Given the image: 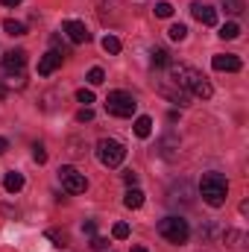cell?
Masks as SVG:
<instances>
[{
	"label": "cell",
	"instance_id": "cell-10",
	"mask_svg": "<svg viewBox=\"0 0 249 252\" xmlns=\"http://www.w3.org/2000/svg\"><path fill=\"white\" fill-rule=\"evenodd\" d=\"M190 12H193V18L199 21V24H205V27H214L217 24V9H211L208 3H190Z\"/></svg>",
	"mask_w": 249,
	"mask_h": 252
},
{
	"label": "cell",
	"instance_id": "cell-4",
	"mask_svg": "<svg viewBox=\"0 0 249 252\" xmlns=\"http://www.w3.org/2000/svg\"><path fill=\"white\" fill-rule=\"evenodd\" d=\"M135 109H138V103H135V97L129 91H109V97H106V112L109 115H115V118H132Z\"/></svg>",
	"mask_w": 249,
	"mask_h": 252
},
{
	"label": "cell",
	"instance_id": "cell-3",
	"mask_svg": "<svg viewBox=\"0 0 249 252\" xmlns=\"http://www.w3.org/2000/svg\"><path fill=\"white\" fill-rule=\"evenodd\" d=\"M97 158L103 167H121L126 158V147L115 138H100L97 141Z\"/></svg>",
	"mask_w": 249,
	"mask_h": 252
},
{
	"label": "cell",
	"instance_id": "cell-20",
	"mask_svg": "<svg viewBox=\"0 0 249 252\" xmlns=\"http://www.w3.org/2000/svg\"><path fill=\"white\" fill-rule=\"evenodd\" d=\"M167 35H170L173 41H185V38H187V27H185V24H173V27L167 30Z\"/></svg>",
	"mask_w": 249,
	"mask_h": 252
},
{
	"label": "cell",
	"instance_id": "cell-9",
	"mask_svg": "<svg viewBox=\"0 0 249 252\" xmlns=\"http://www.w3.org/2000/svg\"><path fill=\"white\" fill-rule=\"evenodd\" d=\"M24 64H27L24 50H9L3 56V73H24Z\"/></svg>",
	"mask_w": 249,
	"mask_h": 252
},
{
	"label": "cell",
	"instance_id": "cell-35",
	"mask_svg": "<svg viewBox=\"0 0 249 252\" xmlns=\"http://www.w3.org/2000/svg\"><path fill=\"white\" fill-rule=\"evenodd\" d=\"M132 252H147L144 247H132Z\"/></svg>",
	"mask_w": 249,
	"mask_h": 252
},
{
	"label": "cell",
	"instance_id": "cell-15",
	"mask_svg": "<svg viewBox=\"0 0 249 252\" xmlns=\"http://www.w3.org/2000/svg\"><path fill=\"white\" fill-rule=\"evenodd\" d=\"M124 205L126 208H141V205H144V190L129 188L126 190V196H124Z\"/></svg>",
	"mask_w": 249,
	"mask_h": 252
},
{
	"label": "cell",
	"instance_id": "cell-12",
	"mask_svg": "<svg viewBox=\"0 0 249 252\" xmlns=\"http://www.w3.org/2000/svg\"><path fill=\"white\" fill-rule=\"evenodd\" d=\"M100 3V18H103V24H118V18H115V12L112 9H118V0H97Z\"/></svg>",
	"mask_w": 249,
	"mask_h": 252
},
{
	"label": "cell",
	"instance_id": "cell-2",
	"mask_svg": "<svg viewBox=\"0 0 249 252\" xmlns=\"http://www.w3.org/2000/svg\"><path fill=\"white\" fill-rule=\"evenodd\" d=\"M199 196H202L211 208L226 205V196H229V182H226V176H220V173H205L202 182H199Z\"/></svg>",
	"mask_w": 249,
	"mask_h": 252
},
{
	"label": "cell",
	"instance_id": "cell-19",
	"mask_svg": "<svg viewBox=\"0 0 249 252\" xmlns=\"http://www.w3.org/2000/svg\"><path fill=\"white\" fill-rule=\"evenodd\" d=\"M3 30H6V35H24V32H27V27H24L21 21H12V18L3 21Z\"/></svg>",
	"mask_w": 249,
	"mask_h": 252
},
{
	"label": "cell",
	"instance_id": "cell-22",
	"mask_svg": "<svg viewBox=\"0 0 249 252\" xmlns=\"http://www.w3.org/2000/svg\"><path fill=\"white\" fill-rule=\"evenodd\" d=\"M156 15H158V18H170V15H173V6H170L167 0H161V3H156Z\"/></svg>",
	"mask_w": 249,
	"mask_h": 252
},
{
	"label": "cell",
	"instance_id": "cell-32",
	"mask_svg": "<svg viewBox=\"0 0 249 252\" xmlns=\"http://www.w3.org/2000/svg\"><path fill=\"white\" fill-rule=\"evenodd\" d=\"M82 232H85V235H94V232H97V223H94V220L82 223Z\"/></svg>",
	"mask_w": 249,
	"mask_h": 252
},
{
	"label": "cell",
	"instance_id": "cell-26",
	"mask_svg": "<svg viewBox=\"0 0 249 252\" xmlns=\"http://www.w3.org/2000/svg\"><path fill=\"white\" fill-rule=\"evenodd\" d=\"M223 6H226V12H232V15L244 12V0H223Z\"/></svg>",
	"mask_w": 249,
	"mask_h": 252
},
{
	"label": "cell",
	"instance_id": "cell-11",
	"mask_svg": "<svg viewBox=\"0 0 249 252\" xmlns=\"http://www.w3.org/2000/svg\"><path fill=\"white\" fill-rule=\"evenodd\" d=\"M211 67H214V70H226V73H238V70H241V59L232 56V53H217V56L211 59Z\"/></svg>",
	"mask_w": 249,
	"mask_h": 252
},
{
	"label": "cell",
	"instance_id": "cell-21",
	"mask_svg": "<svg viewBox=\"0 0 249 252\" xmlns=\"http://www.w3.org/2000/svg\"><path fill=\"white\" fill-rule=\"evenodd\" d=\"M103 50H106V53H121V38L106 35V38H103Z\"/></svg>",
	"mask_w": 249,
	"mask_h": 252
},
{
	"label": "cell",
	"instance_id": "cell-29",
	"mask_svg": "<svg viewBox=\"0 0 249 252\" xmlns=\"http://www.w3.org/2000/svg\"><path fill=\"white\" fill-rule=\"evenodd\" d=\"M91 250H97V252L109 250V241H106V238H94V241H91Z\"/></svg>",
	"mask_w": 249,
	"mask_h": 252
},
{
	"label": "cell",
	"instance_id": "cell-17",
	"mask_svg": "<svg viewBox=\"0 0 249 252\" xmlns=\"http://www.w3.org/2000/svg\"><path fill=\"white\" fill-rule=\"evenodd\" d=\"M153 64H156V67H170V53H167V50H164V47H156V50H153Z\"/></svg>",
	"mask_w": 249,
	"mask_h": 252
},
{
	"label": "cell",
	"instance_id": "cell-28",
	"mask_svg": "<svg viewBox=\"0 0 249 252\" xmlns=\"http://www.w3.org/2000/svg\"><path fill=\"white\" fill-rule=\"evenodd\" d=\"M32 158H35L38 164H44V161H47V153H44V147H41V144H35V147H32Z\"/></svg>",
	"mask_w": 249,
	"mask_h": 252
},
{
	"label": "cell",
	"instance_id": "cell-13",
	"mask_svg": "<svg viewBox=\"0 0 249 252\" xmlns=\"http://www.w3.org/2000/svg\"><path fill=\"white\" fill-rule=\"evenodd\" d=\"M3 188L9 190V193H18V190L24 188V173L9 170V173H6V179H3Z\"/></svg>",
	"mask_w": 249,
	"mask_h": 252
},
{
	"label": "cell",
	"instance_id": "cell-14",
	"mask_svg": "<svg viewBox=\"0 0 249 252\" xmlns=\"http://www.w3.org/2000/svg\"><path fill=\"white\" fill-rule=\"evenodd\" d=\"M223 241H226V247L235 252H244V241H247V235L244 232H226L223 235Z\"/></svg>",
	"mask_w": 249,
	"mask_h": 252
},
{
	"label": "cell",
	"instance_id": "cell-23",
	"mask_svg": "<svg viewBox=\"0 0 249 252\" xmlns=\"http://www.w3.org/2000/svg\"><path fill=\"white\" fill-rule=\"evenodd\" d=\"M103 79H106V73H103V67H91V70H88V82H91V85H100Z\"/></svg>",
	"mask_w": 249,
	"mask_h": 252
},
{
	"label": "cell",
	"instance_id": "cell-5",
	"mask_svg": "<svg viewBox=\"0 0 249 252\" xmlns=\"http://www.w3.org/2000/svg\"><path fill=\"white\" fill-rule=\"evenodd\" d=\"M158 235L164 241H170V244H185L187 238H190L187 220H182V217H164V220H158Z\"/></svg>",
	"mask_w": 249,
	"mask_h": 252
},
{
	"label": "cell",
	"instance_id": "cell-16",
	"mask_svg": "<svg viewBox=\"0 0 249 252\" xmlns=\"http://www.w3.org/2000/svg\"><path fill=\"white\" fill-rule=\"evenodd\" d=\"M135 135H138V138H150V135H153V121H150L147 115H141V118L135 121Z\"/></svg>",
	"mask_w": 249,
	"mask_h": 252
},
{
	"label": "cell",
	"instance_id": "cell-8",
	"mask_svg": "<svg viewBox=\"0 0 249 252\" xmlns=\"http://www.w3.org/2000/svg\"><path fill=\"white\" fill-rule=\"evenodd\" d=\"M64 62V53L62 50H50V53H44L41 59H38V73L41 76H50L53 70H59Z\"/></svg>",
	"mask_w": 249,
	"mask_h": 252
},
{
	"label": "cell",
	"instance_id": "cell-30",
	"mask_svg": "<svg viewBox=\"0 0 249 252\" xmlns=\"http://www.w3.org/2000/svg\"><path fill=\"white\" fill-rule=\"evenodd\" d=\"M47 238H50V241H53L56 247H64V235H59L56 229H50V232H47Z\"/></svg>",
	"mask_w": 249,
	"mask_h": 252
},
{
	"label": "cell",
	"instance_id": "cell-34",
	"mask_svg": "<svg viewBox=\"0 0 249 252\" xmlns=\"http://www.w3.org/2000/svg\"><path fill=\"white\" fill-rule=\"evenodd\" d=\"M3 6H18V3H24V0H0Z\"/></svg>",
	"mask_w": 249,
	"mask_h": 252
},
{
	"label": "cell",
	"instance_id": "cell-18",
	"mask_svg": "<svg viewBox=\"0 0 249 252\" xmlns=\"http://www.w3.org/2000/svg\"><path fill=\"white\" fill-rule=\"evenodd\" d=\"M238 35H241V27H238L235 21H229V24H223V27H220V38L232 41V38H238Z\"/></svg>",
	"mask_w": 249,
	"mask_h": 252
},
{
	"label": "cell",
	"instance_id": "cell-1",
	"mask_svg": "<svg viewBox=\"0 0 249 252\" xmlns=\"http://www.w3.org/2000/svg\"><path fill=\"white\" fill-rule=\"evenodd\" d=\"M170 82L176 88H182L190 97H199V100H211L214 97V88L211 82L196 70V67H187V64H170Z\"/></svg>",
	"mask_w": 249,
	"mask_h": 252
},
{
	"label": "cell",
	"instance_id": "cell-27",
	"mask_svg": "<svg viewBox=\"0 0 249 252\" xmlns=\"http://www.w3.org/2000/svg\"><path fill=\"white\" fill-rule=\"evenodd\" d=\"M76 121H79V124H88V121H94V112L85 106V109H79V112H76Z\"/></svg>",
	"mask_w": 249,
	"mask_h": 252
},
{
	"label": "cell",
	"instance_id": "cell-6",
	"mask_svg": "<svg viewBox=\"0 0 249 252\" xmlns=\"http://www.w3.org/2000/svg\"><path fill=\"white\" fill-rule=\"evenodd\" d=\"M59 182H62V188L67 190V193H82V190L88 188L85 173H79V170L70 167V164H62V167H59Z\"/></svg>",
	"mask_w": 249,
	"mask_h": 252
},
{
	"label": "cell",
	"instance_id": "cell-24",
	"mask_svg": "<svg viewBox=\"0 0 249 252\" xmlns=\"http://www.w3.org/2000/svg\"><path fill=\"white\" fill-rule=\"evenodd\" d=\"M112 235H115L118 241H126V238H129V223H115V229H112Z\"/></svg>",
	"mask_w": 249,
	"mask_h": 252
},
{
	"label": "cell",
	"instance_id": "cell-25",
	"mask_svg": "<svg viewBox=\"0 0 249 252\" xmlns=\"http://www.w3.org/2000/svg\"><path fill=\"white\" fill-rule=\"evenodd\" d=\"M76 100H79V103H85V106H91V103H94V91L79 88V91H76Z\"/></svg>",
	"mask_w": 249,
	"mask_h": 252
},
{
	"label": "cell",
	"instance_id": "cell-7",
	"mask_svg": "<svg viewBox=\"0 0 249 252\" xmlns=\"http://www.w3.org/2000/svg\"><path fill=\"white\" fill-rule=\"evenodd\" d=\"M62 32L73 41V44H85V41H91V32H88V27L82 24V21H64L62 24Z\"/></svg>",
	"mask_w": 249,
	"mask_h": 252
},
{
	"label": "cell",
	"instance_id": "cell-31",
	"mask_svg": "<svg viewBox=\"0 0 249 252\" xmlns=\"http://www.w3.org/2000/svg\"><path fill=\"white\" fill-rule=\"evenodd\" d=\"M124 182L129 185V188H135V182H138V173H132V170H126V173H124Z\"/></svg>",
	"mask_w": 249,
	"mask_h": 252
},
{
	"label": "cell",
	"instance_id": "cell-33",
	"mask_svg": "<svg viewBox=\"0 0 249 252\" xmlns=\"http://www.w3.org/2000/svg\"><path fill=\"white\" fill-rule=\"evenodd\" d=\"M6 147H9V141H6V138H0V156L6 153Z\"/></svg>",
	"mask_w": 249,
	"mask_h": 252
}]
</instances>
